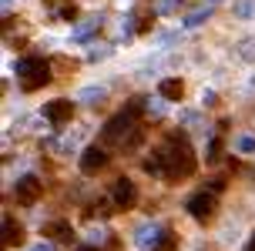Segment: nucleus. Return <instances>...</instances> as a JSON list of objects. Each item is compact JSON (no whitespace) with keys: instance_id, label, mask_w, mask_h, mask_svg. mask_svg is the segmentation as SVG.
<instances>
[{"instance_id":"nucleus-2","label":"nucleus","mask_w":255,"mask_h":251,"mask_svg":"<svg viewBox=\"0 0 255 251\" xmlns=\"http://www.w3.org/2000/svg\"><path fill=\"white\" fill-rule=\"evenodd\" d=\"M101 141L104 144H111V148H121V151H131L141 144V127H138V117L134 114H115L108 124L101 127Z\"/></svg>"},{"instance_id":"nucleus-5","label":"nucleus","mask_w":255,"mask_h":251,"mask_svg":"<svg viewBox=\"0 0 255 251\" xmlns=\"http://www.w3.org/2000/svg\"><path fill=\"white\" fill-rule=\"evenodd\" d=\"M44 194V181L37 174H24L17 184H13V198L17 204H37V198Z\"/></svg>"},{"instance_id":"nucleus-24","label":"nucleus","mask_w":255,"mask_h":251,"mask_svg":"<svg viewBox=\"0 0 255 251\" xmlns=\"http://www.w3.org/2000/svg\"><path fill=\"white\" fill-rule=\"evenodd\" d=\"M245 251H255V235H252V241H249V245H245Z\"/></svg>"},{"instance_id":"nucleus-9","label":"nucleus","mask_w":255,"mask_h":251,"mask_svg":"<svg viewBox=\"0 0 255 251\" xmlns=\"http://www.w3.org/2000/svg\"><path fill=\"white\" fill-rule=\"evenodd\" d=\"M17 245H24V228L13 218H3V248H17Z\"/></svg>"},{"instance_id":"nucleus-7","label":"nucleus","mask_w":255,"mask_h":251,"mask_svg":"<svg viewBox=\"0 0 255 251\" xmlns=\"http://www.w3.org/2000/svg\"><path fill=\"white\" fill-rule=\"evenodd\" d=\"M44 117L51 121L54 127H64V124H71V117H74V100H51V104H44Z\"/></svg>"},{"instance_id":"nucleus-10","label":"nucleus","mask_w":255,"mask_h":251,"mask_svg":"<svg viewBox=\"0 0 255 251\" xmlns=\"http://www.w3.org/2000/svg\"><path fill=\"white\" fill-rule=\"evenodd\" d=\"M158 94H161L165 100H181L185 97V84H181L178 77H168V81L158 84Z\"/></svg>"},{"instance_id":"nucleus-26","label":"nucleus","mask_w":255,"mask_h":251,"mask_svg":"<svg viewBox=\"0 0 255 251\" xmlns=\"http://www.w3.org/2000/svg\"><path fill=\"white\" fill-rule=\"evenodd\" d=\"M212 3H218V0H212Z\"/></svg>"},{"instance_id":"nucleus-18","label":"nucleus","mask_w":255,"mask_h":251,"mask_svg":"<svg viewBox=\"0 0 255 251\" xmlns=\"http://www.w3.org/2000/svg\"><path fill=\"white\" fill-rule=\"evenodd\" d=\"M235 148L242 151V154H252V151H255V134H245V138H239V141H235Z\"/></svg>"},{"instance_id":"nucleus-19","label":"nucleus","mask_w":255,"mask_h":251,"mask_svg":"<svg viewBox=\"0 0 255 251\" xmlns=\"http://www.w3.org/2000/svg\"><path fill=\"white\" fill-rule=\"evenodd\" d=\"M134 20H138V27H134V30H138V34H144V30H148V27H151V13H141V17H134Z\"/></svg>"},{"instance_id":"nucleus-22","label":"nucleus","mask_w":255,"mask_h":251,"mask_svg":"<svg viewBox=\"0 0 255 251\" xmlns=\"http://www.w3.org/2000/svg\"><path fill=\"white\" fill-rule=\"evenodd\" d=\"M212 194H218V191H225V177H212Z\"/></svg>"},{"instance_id":"nucleus-16","label":"nucleus","mask_w":255,"mask_h":251,"mask_svg":"<svg viewBox=\"0 0 255 251\" xmlns=\"http://www.w3.org/2000/svg\"><path fill=\"white\" fill-rule=\"evenodd\" d=\"M175 245H178L175 231H171V228H165V235H161V245H158V251H175Z\"/></svg>"},{"instance_id":"nucleus-14","label":"nucleus","mask_w":255,"mask_h":251,"mask_svg":"<svg viewBox=\"0 0 255 251\" xmlns=\"http://www.w3.org/2000/svg\"><path fill=\"white\" fill-rule=\"evenodd\" d=\"M94 30H101V17H94V20H88V24H81L74 30V40H84V37H91Z\"/></svg>"},{"instance_id":"nucleus-15","label":"nucleus","mask_w":255,"mask_h":251,"mask_svg":"<svg viewBox=\"0 0 255 251\" xmlns=\"http://www.w3.org/2000/svg\"><path fill=\"white\" fill-rule=\"evenodd\" d=\"M208 17H212V7H205V10H195V13H188V17H185L181 24H185V27H198V24H205Z\"/></svg>"},{"instance_id":"nucleus-3","label":"nucleus","mask_w":255,"mask_h":251,"mask_svg":"<svg viewBox=\"0 0 255 251\" xmlns=\"http://www.w3.org/2000/svg\"><path fill=\"white\" fill-rule=\"evenodd\" d=\"M17 77H20V87L24 90H40L44 84H51V61L44 57H24L17 61Z\"/></svg>"},{"instance_id":"nucleus-8","label":"nucleus","mask_w":255,"mask_h":251,"mask_svg":"<svg viewBox=\"0 0 255 251\" xmlns=\"http://www.w3.org/2000/svg\"><path fill=\"white\" fill-rule=\"evenodd\" d=\"M111 201H115L118 208H134V201H138V188H134V181L131 177H118L115 188H111Z\"/></svg>"},{"instance_id":"nucleus-4","label":"nucleus","mask_w":255,"mask_h":251,"mask_svg":"<svg viewBox=\"0 0 255 251\" xmlns=\"http://www.w3.org/2000/svg\"><path fill=\"white\" fill-rule=\"evenodd\" d=\"M185 208H188V214L195 218V221H202V225H205V221H212V218H215L218 198L212 194V191H198V194H191V198H188Z\"/></svg>"},{"instance_id":"nucleus-6","label":"nucleus","mask_w":255,"mask_h":251,"mask_svg":"<svg viewBox=\"0 0 255 251\" xmlns=\"http://www.w3.org/2000/svg\"><path fill=\"white\" fill-rule=\"evenodd\" d=\"M108 164H111V154H108L104 144H91V148H84V154H81V171H84V174H98Z\"/></svg>"},{"instance_id":"nucleus-11","label":"nucleus","mask_w":255,"mask_h":251,"mask_svg":"<svg viewBox=\"0 0 255 251\" xmlns=\"http://www.w3.org/2000/svg\"><path fill=\"white\" fill-rule=\"evenodd\" d=\"M44 235H51L54 241H74V228L67 225V221H51V225L44 228Z\"/></svg>"},{"instance_id":"nucleus-12","label":"nucleus","mask_w":255,"mask_h":251,"mask_svg":"<svg viewBox=\"0 0 255 251\" xmlns=\"http://www.w3.org/2000/svg\"><path fill=\"white\" fill-rule=\"evenodd\" d=\"M161 235H165V228H141V231H138V245H141V248H148V245H151V248L158 251Z\"/></svg>"},{"instance_id":"nucleus-17","label":"nucleus","mask_w":255,"mask_h":251,"mask_svg":"<svg viewBox=\"0 0 255 251\" xmlns=\"http://www.w3.org/2000/svg\"><path fill=\"white\" fill-rule=\"evenodd\" d=\"M54 13H57L61 20H67V24H71V20H74V17H77V7H74V3H61V7H57V10H54Z\"/></svg>"},{"instance_id":"nucleus-1","label":"nucleus","mask_w":255,"mask_h":251,"mask_svg":"<svg viewBox=\"0 0 255 251\" xmlns=\"http://www.w3.org/2000/svg\"><path fill=\"white\" fill-rule=\"evenodd\" d=\"M158 158H161V177L171 181V184H178L181 177H191L195 174V167H198V158H195V148H191V141L181 134V131H171L158 151Z\"/></svg>"},{"instance_id":"nucleus-23","label":"nucleus","mask_w":255,"mask_h":251,"mask_svg":"<svg viewBox=\"0 0 255 251\" xmlns=\"http://www.w3.org/2000/svg\"><path fill=\"white\" fill-rule=\"evenodd\" d=\"M27 251H54L51 245H34V248H27Z\"/></svg>"},{"instance_id":"nucleus-13","label":"nucleus","mask_w":255,"mask_h":251,"mask_svg":"<svg viewBox=\"0 0 255 251\" xmlns=\"http://www.w3.org/2000/svg\"><path fill=\"white\" fill-rule=\"evenodd\" d=\"M141 167H144V174L161 177V158H158V151H154L151 158H144V161H141Z\"/></svg>"},{"instance_id":"nucleus-20","label":"nucleus","mask_w":255,"mask_h":251,"mask_svg":"<svg viewBox=\"0 0 255 251\" xmlns=\"http://www.w3.org/2000/svg\"><path fill=\"white\" fill-rule=\"evenodd\" d=\"M218 158H222V138H215L208 148V161H218Z\"/></svg>"},{"instance_id":"nucleus-25","label":"nucleus","mask_w":255,"mask_h":251,"mask_svg":"<svg viewBox=\"0 0 255 251\" xmlns=\"http://www.w3.org/2000/svg\"><path fill=\"white\" fill-rule=\"evenodd\" d=\"M77 251H98V248H91V245H84V248H77Z\"/></svg>"},{"instance_id":"nucleus-21","label":"nucleus","mask_w":255,"mask_h":251,"mask_svg":"<svg viewBox=\"0 0 255 251\" xmlns=\"http://www.w3.org/2000/svg\"><path fill=\"white\" fill-rule=\"evenodd\" d=\"M178 3H181V0H161V3H158V13H168V10H175Z\"/></svg>"}]
</instances>
